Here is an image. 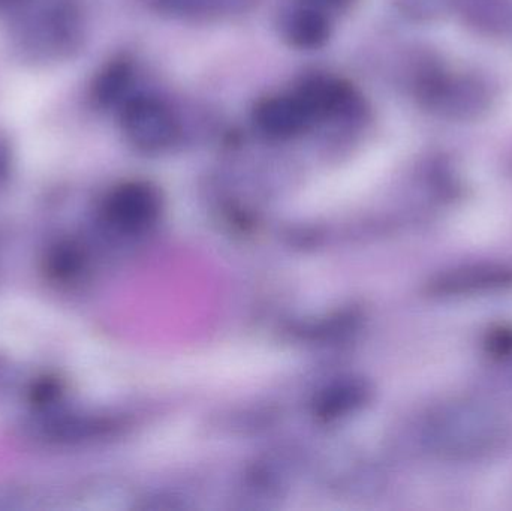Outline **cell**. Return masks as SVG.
<instances>
[{
	"label": "cell",
	"instance_id": "obj_1",
	"mask_svg": "<svg viewBox=\"0 0 512 511\" xmlns=\"http://www.w3.org/2000/svg\"><path fill=\"white\" fill-rule=\"evenodd\" d=\"M427 441L448 459L480 458L493 452L504 438V425L495 410L469 399H454L433 411Z\"/></svg>",
	"mask_w": 512,
	"mask_h": 511
},
{
	"label": "cell",
	"instance_id": "obj_2",
	"mask_svg": "<svg viewBox=\"0 0 512 511\" xmlns=\"http://www.w3.org/2000/svg\"><path fill=\"white\" fill-rule=\"evenodd\" d=\"M120 126L126 140L141 152H161L180 137L176 114L162 99L131 95L120 107Z\"/></svg>",
	"mask_w": 512,
	"mask_h": 511
},
{
	"label": "cell",
	"instance_id": "obj_3",
	"mask_svg": "<svg viewBox=\"0 0 512 511\" xmlns=\"http://www.w3.org/2000/svg\"><path fill=\"white\" fill-rule=\"evenodd\" d=\"M417 95L427 110L448 119H475L489 107L483 84L463 75L429 72L418 81Z\"/></svg>",
	"mask_w": 512,
	"mask_h": 511
},
{
	"label": "cell",
	"instance_id": "obj_4",
	"mask_svg": "<svg viewBox=\"0 0 512 511\" xmlns=\"http://www.w3.org/2000/svg\"><path fill=\"white\" fill-rule=\"evenodd\" d=\"M295 90L309 108L316 126L360 122L366 114L363 96L342 78L315 75L306 78Z\"/></svg>",
	"mask_w": 512,
	"mask_h": 511
},
{
	"label": "cell",
	"instance_id": "obj_5",
	"mask_svg": "<svg viewBox=\"0 0 512 511\" xmlns=\"http://www.w3.org/2000/svg\"><path fill=\"white\" fill-rule=\"evenodd\" d=\"M252 120L256 131L270 140H291L316 128L297 90L261 99L255 105Z\"/></svg>",
	"mask_w": 512,
	"mask_h": 511
},
{
	"label": "cell",
	"instance_id": "obj_6",
	"mask_svg": "<svg viewBox=\"0 0 512 511\" xmlns=\"http://www.w3.org/2000/svg\"><path fill=\"white\" fill-rule=\"evenodd\" d=\"M159 198L147 183L129 182L117 186L104 203V216L120 230H132L150 221L158 210Z\"/></svg>",
	"mask_w": 512,
	"mask_h": 511
},
{
	"label": "cell",
	"instance_id": "obj_7",
	"mask_svg": "<svg viewBox=\"0 0 512 511\" xmlns=\"http://www.w3.org/2000/svg\"><path fill=\"white\" fill-rule=\"evenodd\" d=\"M512 266L507 264H472L457 267L439 276L433 291L442 296H466L511 287Z\"/></svg>",
	"mask_w": 512,
	"mask_h": 511
},
{
	"label": "cell",
	"instance_id": "obj_8",
	"mask_svg": "<svg viewBox=\"0 0 512 511\" xmlns=\"http://www.w3.org/2000/svg\"><path fill=\"white\" fill-rule=\"evenodd\" d=\"M331 15L313 6L304 5L289 9L280 20V35L286 44L298 50H318L331 36Z\"/></svg>",
	"mask_w": 512,
	"mask_h": 511
},
{
	"label": "cell",
	"instance_id": "obj_9",
	"mask_svg": "<svg viewBox=\"0 0 512 511\" xmlns=\"http://www.w3.org/2000/svg\"><path fill=\"white\" fill-rule=\"evenodd\" d=\"M135 80L134 63L126 57L108 62L93 80L90 98L99 110L122 107L123 102L131 96Z\"/></svg>",
	"mask_w": 512,
	"mask_h": 511
},
{
	"label": "cell",
	"instance_id": "obj_10",
	"mask_svg": "<svg viewBox=\"0 0 512 511\" xmlns=\"http://www.w3.org/2000/svg\"><path fill=\"white\" fill-rule=\"evenodd\" d=\"M156 11L182 20H216L248 12L256 0H150Z\"/></svg>",
	"mask_w": 512,
	"mask_h": 511
},
{
	"label": "cell",
	"instance_id": "obj_11",
	"mask_svg": "<svg viewBox=\"0 0 512 511\" xmlns=\"http://www.w3.org/2000/svg\"><path fill=\"white\" fill-rule=\"evenodd\" d=\"M81 254L72 243L60 242L50 249L47 257V272L59 282L68 281L77 275L81 267Z\"/></svg>",
	"mask_w": 512,
	"mask_h": 511
},
{
	"label": "cell",
	"instance_id": "obj_12",
	"mask_svg": "<svg viewBox=\"0 0 512 511\" xmlns=\"http://www.w3.org/2000/svg\"><path fill=\"white\" fill-rule=\"evenodd\" d=\"M393 3L405 17L427 23L444 18L456 0H393Z\"/></svg>",
	"mask_w": 512,
	"mask_h": 511
},
{
	"label": "cell",
	"instance_id": "obj_13",
	"mask_svg": "<svg viewBox=\"0 0 512 511\" xmlns=\"http://www.w3.org/2000/svg\"><path fill=\"white\" fill-rule=\"evenodd\" d=\"M354 0H301L304 5L313 6V8L319 9V11L327 12V14H333V12H340L343 9L348 8Z\"/></svg>",
	"mask_w": 512,
	"mask_h": 511
}]
</instances>
